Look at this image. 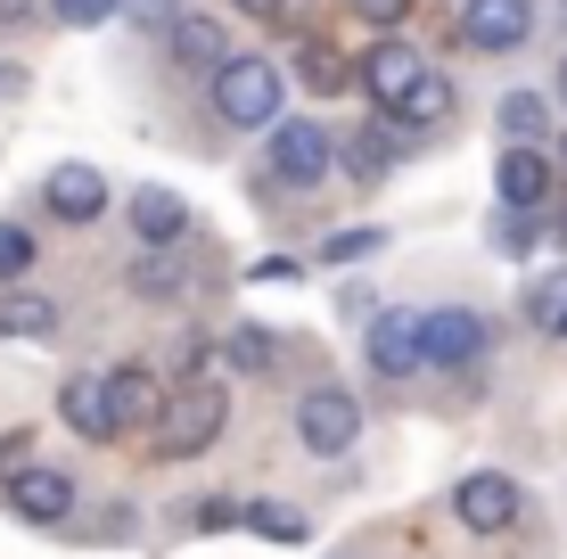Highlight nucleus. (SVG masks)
I'll return each mask as SVG.
<instances>
[{"instance_id": "nucleus-1", "label": "nucleus", "mask_w": 567, "mask_h": 559, "mask_svg": "<svg viewBox=\"0 0 567 559\" xmlns=\"http://www.w3.org/2000/svg\"><path fill=\"white\" fill-rule=\"evenodd\" d=\"M230 420V395L214 387V379H182L165 403V420H156V460H198L214 436H223Z\"/></svg>"}, {"instance_id": "nucleus-2", "label": "nucleus", "mask_w": 567, "mask_h": 559, "mask_svg": "<svg viewBox=\"0 0 567 559\" xmlns=\"http://www.w3.org/2000/svg\"><path fill=\"white\" fill-rule=\"evenodd\" d=\"M214 115H223L230 132H271L280 124V66L256 58V50H239L214 74Z\"/></svg>"}, {"instance_id": "nucleus-3", "label": "nucleus", "mask_w": 567, "mask_h": 559, "mask_svg": "<svg viewBox=\"0 0 567 559\" xmlns=\"http://www.w3.org/2000/svg\"><path fill=\"white\" fill-rule=\"evenodd\" d=\"M297 436H305V453H346L362 436V395H346V387H312L297 395Z\"/></svg>"}, {"instance_id": "nucleus-4", "label": "nucleus", "mask_w": 567, "mask_h": 559, "mask_svg": "<svg viewBox=\"0 0 567 559\" xmlns=\"http://www.w3.org/2000/svg\"><path fill=\"white\" fill-rule=\"evenodd\" d=\"M329 157H338V148H329V124H312V115H280V124H271V173H280L288 189H312L329 173Z\"/></svg>"}, {"instance_id": "nucleus-5", "label": "nucleus", "mask_w": 567, "mask_h": 559, "mask_svg": "<svg viewBox=\"0 0 567 559\" xmlns=\"http://www.w3.org/2000/svg\"><path fill=\"white\" fill-rule=\"evenodd\" d=\"M518 510H526V494L502 469H477V477H461V486H453V518L468 535H511Z\"/></svg>"}, {"instance_id": "nucleus-6", "label": "nucleus", "mask_w": 567, "mask_h": 559, "mask_svg": "<svg viewBox=\"0 0 567 559\" xmlns=\"http://www.w3.org/2000/svg\"><path fill=\"white\" fill-rule=\"evenodd\" d=\"M362 354H370V371H379V379L427 371V313H379V321H370V338H362Z\"/></svg>"}, {"instance_id": "nucleus-7", "label": "nucleus", "mask_w": 567, "mask_h": 559, "mask_svg": "<svg viewBox=\"0 0 567 559\" xmlns=\"http://www.w3.org/2000/svg\"><path fill=\"white\" fill-rule=\"evenodd\" d=\"M485 345H494V321H485L477 304H436V313H427V362H436V371H468Z\"/></svg>"}, {"instance_id": "nucleus-8", "label": "nucleus", "mask_w": 567, "mask_h": 559, "mask_svg": "<svg viewBox=\"0 0 567 559\" xmlns=\"http://www.w3.org/2000/svg\"><path fill=\"white\" fill-rule=\"evenodd\" d=\"M420 74H427V58H420L412 42H395V33L362 50V91H370V100H379L386 115H395V107H403V100L420 91Z\"/></svg>"}, {"instance_id": "nucleus-9", "label": "nucleus", "mask_w": 567, "mask_h": 559, "mask_svg": "<svg viewBox=\"0 0 567 559\" xmlns=\"http://www.w3.org/2000/svg\"><path fill=\"white\" fill-rule=\"evenodd\" d=\"M535 33V0H461V42L468 50H518Z\"/></svg>"}, {"instance_id": "nucleus-10", "label": "nucleus", "mask_w": 567, "mask_h": 559, "mask_svg": "<svg viewBox=\"0 0 567 559\" xmlns=\"http://www.w3.org/2000/svg\"><path fill=\"white\" fill-rule=\"evenodd\" d=\"M58 420H66L83 445H107V436H124V420H115V395H107V379H66L58 387Z\"/></svg>"}, {"instance_id": "nucleus-11", "label": "nucleus", "mask_w": 567, "mask_h": 559, "mask_svg": "<svg viewBox=\"0 0 567 559\" xmlns=\"http://www.w3.org/2000/svg\"><path fill=\"white\" fill-rule=\"evenodd\" d=\"M494 198L511 206V215H535L543 198H551V157L543 148H502V165H494Z\"/></svg>"}, {"instance_id": "nucleus-12", "label": "nucleus", "mask_w": 567, "mask_h": 559, "mask_svg": "<svg viewBox=\"0 0 567 559\" xmlns=\"http://www.w3.org/2000/svg\"><path fill=\"white\" fill-rule=\"evenodd\" d=\"M42 206H50L58 222H100V215H107V182H100V165H50Z\"/></svg>"}, {"instance_id": "nucleus-13", "label": "nucleus", "mask_w": 567, "mask_h": 559, "mask_svg": "<svg viewBox=\"0 0 567 559\" xmlns=\"http://www.w3.org/2000/svg\"><path fill=\"white\" fill-rule=\"evenodd\" d=\"M107 395H115V420H124V428H156V420H165V403H173V387L148 371V362H115V371H107Z\"/></svg>"}, {"instance_id": "nucleus-14", "label": "nucleus", "mask_w": 567, "mask_h": 559, "mask_svg": "<svg viewBox=\"0 0 567 559\" xmlns=\"http://www.w3.org/2000/svg\"><path fill=\"white\" fill-rule=\"evenodd\" d=\"M0 494H9V510H17V518H33V527H58V518L74 510V486H66V469H42V460H33V469H17Z\"/></svg>"}, {"instance_id": "nucleus-15", "label": "nucleus", "mask_w": 567, "mask_h": 559, "mask_svg": "<svg viewBox=\"0 0 567 559\" xmlns=\"http://www.w3.org/2000/svg\"><path fill=\"white\" fill-rule=\"evenodd\" d=\"M165 50H173V66H189V74H223L230 58H239V50H230V33L214 25V17H182V25L165 33Z\"/></svg>"}, {"instance_id": "nucleus-16", "label": "nucleus", "mask_w": 567, "mask_h": 559, "mask_svg": "<svg viewBox=\"0 0 567 559\" xmlns=\"http://www.w3.org/2000/svg\"><path fill=\"white\" fill-rule=\"evenodd\" d=\"M132 230H141V247H173L189 230V198L182 189H141L132 198Z\"/></svg>"}, {"instance_id": "nucleus-17", "label": "nucleus", "mask_w": 567, "mask_h": 559, "mask_svg": "<svg viewBox=\"0 0 567 559\" xmlns=\"http://www.w3.org/2000/svg\"><path fill=\"white\" fill-rule=\"evenodd\" d=\"M444 115H453V83H444L436 66H427V74H420V91H412V100L395 107V132H403V141H412V132H436Z\"/></svg>"}, {"instance_id": "nucleus-18", "label": "nucleus", "mask_w": 567, "mask_h": 559, "mask_svg": "<svg viewBox=\"0 0 567 559\" xmlns=\"http://www.w3.org/2000/svg\"><path fill=\"white\" fill-rule=\"evenodd\" d=\"M0 338H58V304L50 297H25V288H9V297H0Z\"/></svg>"}, {"instance_id": "nucleus-19", "label": "nucleus", "mask_w": 567, "mask_h": 559, "mask_svg": "<svg viewBox=\"0 0 567 559\" xmlns=\"http://www.w3.org/2000/svg\"><path fill=\"white\" fill-rule=\"evenodd\" d=\"M223 362H230V371H247V379H264L271 362H280V345L264 338V321H247V330H230V338H223Z\"/></svg>"}, {"instance_id": "nucleus-20", "label": "nucleus", "mask_w": 567, "mask_h": 559, "mask_svg": "<svg viewBox=\"0 0 567 559\" xmlns=\"http://www.w3.org/2000/svg\"><path fill=\"white\" fill-rule=\"evenodd\" d=\"M247 527H256L264 544H305L312 518H305V510H288V503H247Z\"/></svg>"}, {"instance_id": "nucleus-21", "label": "nucleus", "mask_w": 567, "mask_h": 559, "mask_svg": "<svg viewBox=\"0 0 567 559\" xmlns=\"http://www.w3.org/2000/svg\"><path fill=\"white\" fill-rule=\"evenodd\" d=\"M526 321H543V330L567 338V272H551V280L526 288Z\"/></svg>"}, {"instance_id": "nucleus-22", "label": "nucleus", "mask_w": 567, "mask_h": 559, "mask_svg": "<svg viewBox=\"0 0 567 559\" xmlns=\"http://www.w3.org/2000/svg\"><path fill=\"white\" fill-rule=\"evenodd\" d=\"M543 124H551V107H543L535 91H511V100H502V132H518L526 148L543 141Z\"/></svg>"}, {"instance_id": "nucleus-23", "label": "nucleus", "mask_w": 567, "mask_h": 559, "mask_svg": "<svg viewBox=\"0 0 567 559\" xmlns=\"http://www.w3.org/2000/svg\"><path fill=\"white\" fill-rule=\"evenodd\" d=\"M50 17L66 33H91V25H115V17H124V0H50Z\"/></svg>"}, {"instance_id": "nucleus-24", "label": "nucleus", "mask_w": 567, "mask_h": 559, "mask_svg": "<svg viewBox=\"0 0 567 559\" xmlns=\"http://www.w3.org/2000/svg\"><path fill=\"white\" fill-rule=\"evenodd\" d=\"M25 272H33V230L0 222V280H25Z\"/></svg>"}, {"instance_id": "nucleus-25", "label": "nucleus", "mask_w": 567, "mask_h": 559, "mask_svg": "<svg viewBox=\"0 0 567 559\" xmlns=\"http://www.w3.org/2000/svg\"><path fill=\"white\" fill-rule=\"evenodd\" d=\"M346 173H354V182H379V173H386V141L354 132V141H346Z\"/></svg>"}, {"instance_id": "nucleus-26", "label": "nucleus", "mask_w": 567, "mask_h": 559, "mask_svg": "<svg viewBox=\"0 0 567 559\" xmlns=\"http://www.w3.org/2000/svg\"><path fill=\"white\" fill-rule=\"evenodd\" d=\"M362 256H379V230H338L321 247V263H362Z\"/></svg>"}, {"instance_id": "nucleus-27", "label": "nucleus", "mask_w": 567, "mask_h": 559, "mask_svg": "<svg viewBox=\"0 0 567 559\" xmlns=\"http://www.w3.org/2000/svg\"><path fill=\"white\" fill-rule=\"evenodd\" d=\"M305 83L312 91H346V58L338 50H305Z\"/></svg>"}, {"instance_id": "nucleus-28", "label": "nucleus", "mask_w": 567, "mask_h": 559, "mask_svg": "<svg viewBox=\"0 0 567 559\" xmlns=\"http://www.w3.org/2000/svg\"><path fill=\"white\" fill-rule=\"evenodd\" d=\"M132 288H141V297H173V288H182V272H173V263H141V272H132Z\"/></svg>"}, {"instance_id": "nucleus-29", "label": "nucleus", "mask_w": 567, "mask_h": 559, "mask_svg": "<svg viewBox=\"0 0 567 559\" xmlns=\"http://www.w3.org/2000/svg\"><path fill=\"white\" fill-rule=\"evenodd\" d=\"M189 527H198V535H223V527H247V510H230V503H198V510H189Z\"/></svg>"}, {"instance_id": "nucleus-30", "label": "nucleus", "mask_w": 567, "mask_h": 559, "mask_svg": "<svg viewBox=\"0 0 567 559\" xmlns=\"http://www.w3.org/2000/svg\"><path fill=\"white\" fill-rule=\"evenodd\" d=\"M132 17H141V25H156V33H173V25H182V0H132Z\"/></svg>"}, {"instance_id": "nucleus-31", "label": "nucleus", "mask_w": 567, "mask_h": 559, "mask_svg": "<svg viewBox=\"0 0 567 559\" xmlns=\"http://www.w3.org/2000/svg\"><path fill=\"white\" fill-rule=\"evenodd\" d=\"M354 9H362V17H370V25H379V33H395L403 17H412V0H354Z\"/></svg>"}, {"instance_id": "nucleus-32", "label": "nucleus", "mask_w": 567, "mask_h": 559, "mask_svg": "<svg viewBox=\"0 0 567 559\" xmlns=\"http://www.w3.org/2000/svg\"><path fill=\"white\" fill-rule=\"evenodd\" d=\"M230 9H239V17H256V25H280V17H288V0H230Z\"/></svg>"}, {"instance_id": "nucleus-33", "label": "nucleus", "mask_w": 567, "mask_h": 559, "mask_svg": "<svg viewBox=\"0 0 567 559\" xmlns=\"http://www.w3.org/2000/svg\"><path fill=\"white\" fill-rule=\"evenodd\" d=\"M33 9V0H0V25H17V17H25Z\"/></svg>"}, {"instance_id": "nucleus-34", "label": "nucleus", "mask_w": 567, "mask_h": 559, "mask_svg": "<svg viewBox=\"0 0 567 559\" xmlns=\"http://www.w3.org/2000/svg\"><path fill=\"white\" fill-rule=\"evenodd\" d=\"M559 100H567V58H559Z\"/></svg>"}, {"instance_id": "nucleus-35", "label": "nucleus", "mask_w": 567, "mask_h": 559, "mask_svg": "<svg viewBox=\"0 0 567 559\" xmlns=\"http://www.w3.org/2000/svg\"><path fill=\"white\" fill-rule=\"evenodd\" d=\"M559 256H567V215H559Z\"/></svg>"}, {"instance_id": "nucleus-36", "label": "nucleus", "mask_w": 567, "mask_h": 559, "mask_svg": "<svg viewBox=\"0 0 567 559\" xmlns=\"http://www.w3.org/2000/svg\"><path fill=\"white\" fill-rule=\"evenodd\" d=\"M559 157H567V141H559Z\"/></svg>"}]
</instances>
